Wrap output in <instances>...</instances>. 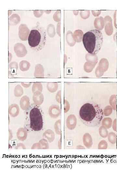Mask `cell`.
I'll use <instances>...</instances> for the list:
<instances>
[{
  "mask_svg": "<svg viewBox=\"0 0 117 176\" xmlns=\"http://www.w3.org/2000/svg\"><path fill=\"white\" fill-rule=\"evenodd\" d=\"M103 115L102 109L98 104L93 103H84L79 110L80 119L87 127L99 126L103 119Z\"/></svg>",
  "mask_w": 117,
  "mask_h": 176,
  "instance_id": "cell-1",
  "label": "cell"
},
{
  "mask_svg": "<svg viewBox=\"0 0 117 176\" xmlns=\"http://www.w3.org/2000/svg\"><path fill=\"white\" fill-rule=\"evenodd\" d=\"M82 41L88 53L96 55L100 50L103 43V36L100 31L93 29L84 35Z\"/></svg>",
  "mask_w": 117,
  "mask_h": 176,
  "instance_id": "cell-2",
  "label": "cell"
},
{
  "mask_svg": "<svg viewBox=\"0 0 117 176\" xmlns=\"http://www.w3.org/2000/svg\"><path fill=\"white\" fill-rule=\"evenodd\" d=\"M46 40V31L38 23L29 34L28 39L29 46L34 51H40L45 46Z\"/></svg>",
  "mask_w": 117,
  "mask_h": 176,
  "instance_id": "cell-3",
  "label": "cell"
},
{
  "mask_svg": "<svg viewBox=\"0 0 117 176\" xmlns=\"http://www.w3.org/2000/svg\"><path fill=\"white\" fill-rule=\"evenodd\" d=\"M30 127L35 131L41 130L43 127V121L40 111L38 108L34 107L30 113Z\"/></svg>",
  "mask_w": 117,
  "mask_h": 176,
  "instance_id": "cell-4",
  "label": "cell"
},
{
  "mask_svg": "<svg viewBox=\"0 0 117 176\" xmlns=\"http://www.w3.org/2000/svg\"><path fill=\"white\" fill-rule=\"evenodd\" d=\"M19 36L22 41H27L28 39L30 31L27 25L21 24L19 27Z\"/></svg>",
  "mask_w": 117,
  "mask_h": 176,
  "instance_id": "cell-5",
  "label": "cell"
},
{
  "mask_svg": "<svg viewBox=\"0 0 117 176\" xmlns=\"http://www.w3.org/2000/svg\"><path fill=\"white\" fill-rule=\"evenodd\" d=\"M105 22V30L107 35H111L113 32L112 19L110 16L107 15L104 18Z\"/></svg>",
  "mask_w": 117,
  "mask_h": 176,
  "instance_id": "cell-6",
  "label": "cell"
},
{
  "mask_svg": "<svg viewBox=\"0 0 117 176\" xmlns=\"http://www.w3.org/2000/svg\"><path fill=\"white\" fill-rule=\"evenodd\" d=\"M14 51L18 57H23L27 55V51L25 46L22 43L16 44L14 46Z\"/></svg>",
  "mask_w": 117,
  "mask_h": 176,
  "instance_id": "cell-7",
  "label": "cell"
},
{
  "mask_svg": "<svg viewBox=\"0 0 117 176\" xmlns=\"http://www.w3.org/2000/svg\"><path fill=\"white\" fill-rule=\"evenodd\" d=\"M82 141L83 144L88 149L92 147L93 145V139L92 136L89 133L84 134L83 136Z\"/></svg>",
  "mask_w": 117,
  "mask_h": 176,
  "instance_id": "cell-8",
  "label": "cell"
},
{
  "mask_svg": "<svg viewBox=\"0 0 117 176\" xmlns=\"http://www.w3.org/2000/svg\"><path fill=\"white\" fill-rule=\"evenodd\" d=\"M94 26L97 30L99 31L102 30L105 26L104 18L102 16L96 18L94 21Z\"/></svg>",
  "mask_w": 117,
  "mask_h": 176,
  "instance_id": "cell-9",
  "label": "cell"
},
{
  "mask_svg": "<svg viewBox=\"0 0 117 176\" xmlns=\"http://www.w3.org/2000/svg\"><path fill=\"white\" fill-rule=\"evenodd\" d=\"M74 117V116L71 115L67 119L66 126L67 128L71 130L74 129L76 126V120Z\"/></svg>",
  "mask_w": 117,
  "mask_h": 176,
  "instance_id": "cell-10",
  "label": "cell"
},
{
  "mask_svg": "<svg viewBox=\"0 0 117 176\" xmlns=\"http://www.w3.org/2000/svg\"><path fill=\"white\" fill-rule=\"evenodd\" d=\"M49 113L52 117L56 118L59 116L60 110L59 107L57 105L51 106L49 110Z\"/></svg>",
  "mask_w": 117,
  "mask_h": 176,
  "instance_id": "cell-11",
  "label": "cell"
},
{
  "mask_svg": "<svg viewBox=\"0 0 117 176\" xmlns=\"http://www.w3.org/2000/svg\"><path fill=\"white\" fill-rule=\"evenodd\" d=\"M43 137L46 138L49 142H53L55 139V135L53 130L49 129L46 130L43 134Z\"/></svg>",
  "mask_w": 117,
  "mask_h": 176,
  "instance_id": "cell-12",
  "label": "cell"
},
{
  "mask_svg": "<svg viewBox=\"0 0 117 176\" xmlns=\"http://www.w3.org/2000/svg\"><path fill=\"white\" fill-rule=\"evenodd\" d=\"M66 39L67 44L70 47H73L76 44V41L75 40L73 34L71 31H68L67 32Z\"/></svg>",
  "mask_w": 117,
  "mask_h": 176,
  "instance_id": "cell-13",
  "label": "cell"
},
{
  "mask_svg": "<svg viewBox=\"0 0 117 176\" xmlns=\"http://www.w3.org/2000/svg\"><path fill=\"white\" fill-rule=\"evenodd\" d=\"M18 139L21 141H24L27 138V130L23 128H20L17 133Z\"/></svg>",
  "mask_w": 117,
  "mask_h": 176,
  "instance_id": "cell-14",
  "label": "cell"
},
{
  "mask_svg": "<svg viewBox=\"0 0 117 176\" xmlns=\"http://www.w3.org/2000/svg\"><path fill=\"white\" fill-rule=\"evenodd\" d=\"M19 108L17 104H12L9 107L10 115L13 117H16L19 115Z\"/></svg>",
  "mask_w": 117,
  "mask_h": 176,
  "instance_id": "cell-15",
  "label": "cell"
},
{
  "mask_svg": "<svg viewBox=\"0 0 117 176\" xmlns=\"http://www.w3.org/2000/svg\"><path fill=\"white\" fill-rule=\"evenodd\" d=\"M9 24L11 25H15L19 23L20 21V17L17 14L12 15L9 19Z\"/></svg>",
  "mask_w": 117,
  "mask_h": 176,
  "instance_id": "cell-16",
  "label": "cell"
},
{
  "mask_svg": "<svg viewBox=\"0 0 117 176\" xmlns=\"http://www.w3.org/2000/svg\"><path fill=\"white\" fill-rule=\"evenodd\" d=\"M84 35L82 31L80 29L76 30L73 33L75 40L77 42H80L82 41Z\"/></svg>",
  "mask_w": 117,
  "mask_h": 176,
  "instance_id": "cell-17",
  "label": "cell"
},
{
  "mask_svg": "<svg viewBox=\"0 0 117 176\" xmlns=\"http://www.w3.org/2000/svg\"><path fill=\"white\" fill-rule=\"evenodd\" d=\"M99 134L102 137L105 138L107 137L109 132L107 129L104 126H102L99 129Z\"/></svg>",
  "mask_w": 117,
  "mask_h": 176,
  "instance_id": "cell-18",
  "label": "cell"
},
{
  "mask_svg": "<svg viewBox=\"0 0 117 176\" xmlns=\"http://www.w3.org/2000/svg\"><path fill=\"white\" fill-rule=\"evenodd\" d=\"M47 32L49 36L53 38L55 36V27L53 25L50 24L48 25L47 29Z\"/></svg>",
  "mask_w": 117,
  "mask_h": 176,
  "instance_id": "cell-19",
  "label": "cell"
},
{
  "mask_svg": "<svg viewBox=\"0 0 117 176\" xmlns=\"http://www.w3.org/2000/svg\"><path fill=\"white\" fill-rule=\"evenodd\" d=\"M108 141L111 144H115L117 142V135L116 133L114 132H110L109 133L108 136Z\"/></svg>",
  "mask_w": 117,
  "mask_h": 176,
  "instance_id": "cell-20",
  "label": "cell"
},
{
  "mask_svg": "<svg viewBox=\"0 0 117 176\" xmlns=\"http://www.w3.org/2000/svg\"><path fill=\"white\" fill-rule=\"evenodd\" d=\"M30 67V64L26 61H22L20 63V68L22 71L28 70Z\"/></svg>",
  "mask_w": 117,
  "mask_h": 176,
  "instance_id": "cell-21",
  "label": "cell"
},
{
  "mask_svg": "<svg viewBox=\"0 0 117 176\" xmlns=\"http://www.w3.org/2000/svg\"><path fill=\"white\" fill-rule=\"evenodd\" d=\"M40 149H46L49 148V145L47 140L45 139H41L38 142Z\"/></svg>",
  "mask_w": 117,
  "mask_h": 176,
  "instance_id": "cell-22",
  "label": "cell"
},
{
  "mask_svg": "<svg viewBox=\"0 0 117 176\" xmlns=\"http://www.w3.org/2000/svg\"><path fill=\"white\" fill-rule=\"evenodd\" d=\"M20 101V106L21 108L24 110L27 109L29 106V100L28 99H23V98Z\"/></svg>",
  "mask_w": 117,
  "mask_h": 176,
  "instance_id": "cell-23",
  "label": "cell"
},
{
  "mask_svg": "<svg viewBox=\"0 0 117 176\" xmlns=\"http://www.w3.org/2000/svg\"><path fill=\"white\" fill-rule=\"evenodd\" d=\"M102 124L103 126L105 127L107 129L111 128L112 126V121L110 119H103Z\"/></svg>",
  "mask_w": 117,
  "mask_h": 176,
  "instance_id": "cell-24",
  "label": "cell"
},
{
  "mask_svg": "<svg viewBox=\"0 0 117 176\" xmlns=\"http://www.w3.org/2000/svg\"><path fill=\"white\" fill-rule=\"evenodd\" d=\"M54 129L57 134L59 135H61V122L60 120L58 121L55 123L54 125Z\"/></svg>",
  "mask_w": 117,
  "mask_h": 176,
  "instance_id": "cell-25",
  "label": "cell"
},
{
  "mask_svg": "<svg viewBox=\"0 0 117 176\" xmlns=\"http://www.w3.org/2000/svg\"><path fill=\"white\" fill-rule=\"evenodd\" d=\"M80 15L81 18L84 19H86L89 18L90 15V11L89 10H80Z\"/></svg>",
  "mask_w": 117,
  "mask_h": 176,
  "instance_id": "cell-26",
  "label": "cell"
},
{
  "mask_svg": "<svg viewBox=\"0 0 117 176\" xmlns=\"http://www.w3.org/2000/svg\"><path fill=\"white\" fill-rule=\"evenodd\" d=\"M108 144L105 140L101 141L98 143V149H106L108 148Z\"/></svg>",
  "mask_w": 117,
  "mask_h": 176,
  "instance_id": "cell-27",
  "label": "cell"
},
{
  "mask_svg": "<svg viewBox=\"0 0 117 176\" xmlns=\"http://www.w3.org/2000/svg\"><path fill=\"white\" fill-rule=\"evenodd\" d=\"M61 10H58L55 12L53 16L54 21L57 22L61 21Z\"/></svg>",
  "mask_w": 117,
  "mask_h": 176,
  "instance_id": "cell-28",
  "label": "cell"
},
{
  "mask_svg": "<svg viewBox=\"0 0 117 176\" xmlns=\"http://www.w3.org/2000/svg\"><path fill=\"white\" fill-rule=\"evenodd\" d=\"M92 12L94 17H98L101 13V10H92Z\"/></svg>",
  "mask_w": 117,
  "mask_h": 176,
  "instance_id": "cell-29",
  "label": "cell"
},
{
  "mask_svg": "<svg viewBox=\"0 0 117 176\" xmlns=\"http://www.w3.org/2000/svg\"><path fill=\"white\" fill-rule=\"evenodd\" d=\"M57 34L61 36V23L59 22L58 23L57 26Z\"/></svg>",
  "mask_w": 117,
  "mask_h": 176,
  "instance_id": "cell-30",
  "label": "cell"
},
{
  "mask_svg": "<svg viewBox=\"0 0 117 176\" xmlns=\"http://www.w3.org/2000/svg\"><path fill=\"white\" fill-rule=\"evenodd\" d=\"M33 12L34 14L35 15V16L38 15L36 16V17H40L42 15V14H43V11H40V12L39 13H38L36 11H33Z\"/></svg>",
  "mask_w": 117,
  "mask_h": 176,
  "instance_id": "cell-31",
  "label": "cell"
},
{
  "mask_svg": "<svg viewBox=\"0 0 117 176\" xmlns=\"http://www.w3.org/2000/svg\"><path fill=\"white\" fill-rule=\"evenodd\" d=\"M31 148L32 149H40L38 143H34L32 146Z\"/></svg>",
  "mask_w": 117,
  "mask_h": 176,
  "instance_id": "cell-32",
  "label": "cell"
},
{
  "mask_svg": "<svg viewBox=\"0 0 117 176\" xmlns=\"http://www.w3.org/2000/svg\"><path fill=\"white\" fill-rule=\"evenodd\" d=\"M16 149H25V146L22 143H18Z\"/></svg>",
  "mask_w": 117,
  "mask_h": 176,
  "instance_id": "cell-33",
  "label": "cell"
},
{
  "mask_svg": "<svg viewBox=\"0 0 117 176\" xmlns=\"http://www.w3.org/2000/svg\"><path fill=\"white\" fill-rule=\"evenodd\" d=\"M116 11L114 13L113 18H114V25L115 27L116 28Z\"/></svg>",
  "mask_w": 117,
  "mask_h": 176,
  "instance_id": "cell-34",
  "label": "cell"
},
{
  "mask_svg": "<svg viewBox=\"0 0 117 176\" xmlns=\"http://www.w3.org/2000/svg\"><path fill=\"white\" fill-rule=\"evenodd\" d=\"M76 148L79 149H85V148L82 145H78L77 146Z\"/></svg>",
  "mask_w": 117,
  "mask_h": 176,
  "instance_id": "cell-35",
  "label": "cell"
},
{
  "mask_svg": "<svg viewBox=\"0 0 117 176\" xmlns=\"http://www.w3.org/2000/svg\"><path fill=\"white\" fill-rule=\"evenodd\" d=\"M61 138L60 139L59 141L58 142V147L59 149L61 148Z\"/></svg>",
  "mask_w": 117,
  "mask_h": 176,
  "instance_id": "cell-36",
  "label": "cell"
},
{
  "mask_svg": "<svg viewBox=\"0 0 117 176\" xmlns=\"http://www.w3.org/2000/svg\"><path fill=\"white\" fill-rule=\"evenodd\" d=\"M73 12L74 14L75 15H77L78 14H79V11H74Z\"/></svg>",
  "mask_w": 117,
  "mask_h": 176,
  "instance_id": "cell-37",
  "label": "cell"
}]
</instances>
